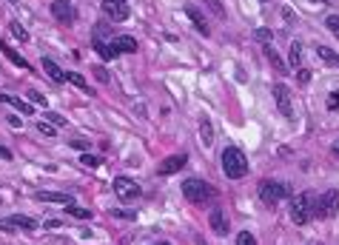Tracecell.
Listing matches in <instances>:
<instances>
[{
    "label": "cell",
    "mask_w": 339,
    "mask_h": 245,
    "mask_svg": "<svg viewBox=\"0 0 339 245\" xmlns=\"http://www.w3.org/2000/svg\"><path fill=\"white\" fill-rule=\"evenodd\" d=\"M291 188L282 183H277V180H262L260 183V200L265 202V205H277L279 200H285V197H291Z\"/></svg>",
    "instance_id": "cell-4"
},
{
    "label": "cell",
    "mask_w": 339,
    "mask_h": 245,
    "mask_svg": "<svg viewBox=\"0 0 339 245\" xmlns=\"http://www.w3.org/2000/svg\"><path fill=\"white\" fill-rule=\"evenodd\" d=\"M254 37H257L260 43H268L271 37H274V32H271V29H257V32H254Z\"/></svg>",
    "instance_id": "cell-28"
},
{
    "label": "cell",
    "mask_w": 339,
    "mask_h": 245,
    "mask_svg": "<svg viewBox=\"0 0 339 245\" xmlns=\"http://www.w3.org/2000/svg\"><path fill=\"white\" fill-rule=\"evenodd\" d=\"M66 80H69L71 86H77L80 91L91 94V88H88V83H86V77H83V74H77V71H66Z\"/></svg>",
    "instance_id": "cell-19"
},
{
    "label": "cell",
    "mask_w": 339,
    "mask_h": 245,
    "mask_svg": "<svg viewBox=\"0 0 339 245\" xmlns=\"http://www.w3.org/2000/svg\"><path fill=\"white\" fill-rule=\"evenodd\" d=\"M0 52L6 54V57H9V60H12V63H15V66H20V69H29V63H26V60H23V57H20V54H18V52H15V49H12V46H9V43H3V40H0Z\"/></svg>",
    "instance_id": "cell-17"
},
{
    "label": "cell",
    "mask_w": 339,
    "mask_h": 245,
    "mask_svg": "<svg viewBox=\"0 0 339 245\" xmlns=\"http://www.w3.org/2000/svg\"><path fill=\"white\" fill-rule=\"evenodd\" d=\"M328 108H330V111H336V108H339V91H333V94L328 97Z\"/></svg>",
    "instance_id": "cell-35"
},
{
    "label": "cell",
    "mask_w": 339,
    "mask_h": 245,
    "mask_svg": "<svg viewBox=\"0 0 339 245\" xmlns=\"http://www.w3.org/2000/svg\"><path fill=\"white\" fill-rule=\"evenodd\" d=\"M12 3H15V0H12Z\"/></svg>",
    "instance_id": "cell-43"
},
{
    "label": "cell",
    "mask_w": 339,
    "mask_h": 245,
    "mask_svg": "<svg viewBox=\"0 0 339 245\" xmlns=\"http://www.w3.org/2000/svg\"><path fill=\"white\" fill-rule=\"evenodd\" d=\"M66 208H69L71 217H77V219H91V217H94L88 208H77V205H66Z\"/></svg>",
    "instance_id": "cell-26"
},
{
    "label": "cell",
    "mask_w": 339,
    "mask_h": 245,
    "mask_svg": "<svg viewBox=\"0 0 339 245\" xmlns=\"http://www.w3.org/2000/svg\"><path fill=\"white\" fill-rule=\"evenodd\" d=\"M40 202H60V205H74V197L66 191H40L37 194Z\"/></svg>",
    "instance_id": "cell-11"
},
{
    "label": "cell",
    "mask_w": 339,
    "mask_h": 245,
    "mask_svg": "<svg viewBox=\"0 0 339 245\" xmlns=\"http://www.w3.org/2000/svg\"><path fill=\"white\" fill-rule=\"evenodd\" d=\"M29 100H32V103H37V105H46V97L40 94V91H35V88H29Z\"/></svg>",
    "instance_id": "cell-31"
},
{
    "label": "cell",
    "mask_w": 339,
    "mask_h": 245,
    "mask_svg": "<svg viewBox=\"0 0 339 245\" xmlns=\"http://www.w3.org/2000/svg\"><path fill=\"white\" fill-rule=\"evenodd\" d=\"M205 6H208V9L217 15V18H225V6H222L219 0H205Z\"/></svg>",
    "instance_id": "cell-27"
},
{
    "label": "cell",
    "mask_w": 339,
    "mask_h": 245,
    "mask_svg": "<svg viewBox=\"0 0 339 245\" xmlns=\"http://www.w3.org/2000/svg\"><path fill=\"white\" fill-rule=\"evenodd\" d=\"M183 194H185V200H188V202L202 205V202H208L211 197H214V188H211L208 183L197 180V177H191V180H185V183H183Z\"/></svg>",
    "instance_id": "cell-3"
},
{
    "label": "cell",
    "mask_w": 339,
    "mask_h": 245,
    "mask_svg": "<svg viewBox=\"0 0 339 245\" xmlns=\"http://www.w3.org/2000/svg\"><path fill=\"white\" fill-rule=\"evenodd\" d=\"M0 231H15V225H12V219H0Z\"/></svg>",
    "instance_id": "cell-38"
},
{
    "label": "cell",
    "mask_w": 339,
    "mask_h": 245,
    "mask_svg": "<svg viewBox=\"0 0 339 245\" xmlns=\"http://www.w3.org/2000/svg\"><path fill=\"white\" fill-rule=\"evenodd\" d=\"M80 163H83L86 168H100V166H103V160H100V157H94V154H88V151H83V157H80Z\"/></svg>",
    "instance_id": "cell-25"
},
{
    "label": "cell",
    "mask_w": 339,
    "mask_h": 245,
    "mask_svg": "<svg viewBox=\"0 0 339 245\" xmlns=\"http://www.w3.org/2000/svg\"><path fill=\"white\" fill-rule=\"evenodd\" d=\"M325 26L330 29V35H336V37H339V18H336V15H330V18L325 20Z\"/></svg>",
    "instance_id": "cell-29"
},
{
    "label": "cell",
    "mask_w": 339,
    "mask_h": 245,
    "mask_svg": "<svg viewBox=\"0 0 339 245\" xmlns=\"http://www.w3.org/2000/svg\"><path fill=\"white\" fill-rule=\"evenodd\" d=\"M185 163H188V154H183V151H180V154H171V157H165L163 163L157 166V174H163V177L177 174V171H180Z\"/></svg>",
    "instance_id": "cell-9"
},
{
    "label": "cell",
    "mask_w": 339,
    "mask_h": 245,
    "mask_svg": "<svg viewBox=\"0 0 339 245\" xmlns=\"http://www.w3.org/2000/svg\"><path fill=\"white\" fill-rule=\"evenodd\" d=\"M49 122H54V126H66V120H63L60 114H49Z\"/></svg>",
    "instance_id": "cell-36"
},
{
    "label": "cell",
    "mask_w": 339,
    "mask_h": 245,
    "mask_svg": "<svg viewBox=\"0 0 339 245\" xmlns=\"http://www.w3.org/2000/svg\"><path fill=\"white\" fill-rule=\"evenodd\" d=\"M43 71L54 80V83H66V71H63L54 60H49V57H43Z\"/></svg>",
    "instance_id": "cell-15"
},
{
    "label": "cell",
    "mask_w": 339,
    "mask_h": 245,
    "mask_svg": "<svg viewBox=\"0 0 339 245\" xmlns=\"http://www.w3.org/2000/svg\"><path fill=\"white\" fill-rule=\"evenodd\" d=\"M330 151H333V157H339V140L333 143V149H330Z\"/></svg>",
    "instance_id": "cell-40"
},
{
    "label": "cell",
    "mask_w": 339,
    "mask_h": 245,
    "mask_svg": "<svg viewBox=\"0 0 339 245\" xmlns=\"http://www.w3.org/2000/svg\"><path fill=\"white\" fill-rule=\"evenodd\" d=\"M222 171H225V177H231V180H243L245 174H248V160H245V154L237 146H228L225 151H222Z\"/></svg>",
    "instance_id": "cell-1"
},
{
    "label": "cell",
    "mask_w": 339,
    "mask_h": 245,
    "mask_svg": "<svg viewBox=\"0 0 339 245\" xmlns=\"http://www.w3.org/2000/svg\"><path fill=\"white\" fill-rule=\"evenodd\" d=\"M339 211V191H325L313 200V217L328 219Z\"/></svg>",
    "instance_id": "cell-5"
},
{
    "label": "cell",
    "mask_w": 339,
    "mask_h": 245,
    "mask_svg": "<svg viewBox=\"0 0 339 245\" xmlns=\"http://www.w3.org/2000/svg\"><path fill=\"white\" fill-rule=\"evenodd\" d=\"M316 54H319L328 66H339V54L333 52V49H328V46H316Z\"/></svg>",
    "instance_id": "cell-20"
},
{
    "label": "cell",
    "mask_w": 339,
    "mask_h": 245,
    "mask_svg": "<svg viewBox=\"0 0 339 245\" xmlns=\"http://www.w3.org/2000/svg\"><path fill=\"white\" fill-rule=\"evenodd\" d=\"M94 77L100 80V83H108V80H111V77H108V71H105L103 66H94Z\"/></svg>",
    "instance_id": "cell-32"
},
{
    "label": "cell",
    "mask_w": 339,
    "mask_h": 245,
    "mask_svg": "<svg viewBox=\"0 0 339 245\" xmlns=\"http://www.w3.org/2000/svg\"><path fill=\"white\" fill-rule=\"evenodd\" d=\"M157 245H168V242H157Z\"/></svg>",
    "instance_id": "cell-42"
},
{
    "label": "cell",
    "mask_w": 339,
    "mask_h": 245,
    "mask_svg": "<svg viewBox=\"0 0 339 245\" xmlns=\"http://www.w3.org/2000/svg\"><path fill=\"white\" fill-rule=\"evenodd\" d=\"M9 32H12V35H15V37H18L20 43H26V40H29V32H26V29H23V26H20L18 20H12V23H9Z\"/></svg>",
    "instance_id": "cell-24"
},
{
    "label": "cell",
    "mask_w": 339,
    "mask_h": 245,
    "mask_svg": "<svg viewBox=\"0 0 339 245\" xmlns=\"http://www.w3.org/2000/svg\"><path fill=\"white\" fill-rule=\"evenodd\" d=\"M0 103H12V105H15V108H18L20 114H26V117H29V114H32V111H35V108H32V105H29V103H23V100H20V97H9V94H0Z\"/></svg>",
    "instance_id": "cell-18"
},
{
    "label": "cell",
    "mask_w": 339,
    "mask_h": 245,
    "mask_svg": "<svg viewBox=\"0 0 339 245\" xmlns=\"http://www.w3.org/2000/svg\"><path fill=\"white\" fill-rule=\"evenodd\" d=\"M200 140H202V146H205V149L214 143V126H211L208 117H202V120H200Z\"/></svg>",
    "instance_id": "cell-16"
},
{
    "label": "cell",
    "mask_w": 339,
    "mask_h": 245,
    "mask_svg": "<svg viewBox=\"0 0 339 245\" xmlns=\"http://www.w3.org/2000/svg\"><path fill=\"white\" fill-rule=\"evenodd\" d=\"M311 3H330V0H311Z\"/></svg>",
    "instance_id": "cell-41"
},
{
    "label": "cell",
    "mask_w": 339,
    "mask_h": 245,
    "mask_svg": "<svg viewBox=\"0 0 339 245\" xmlns=\"http://www.w3.org/2000/svg\"><path fill=\"white\" fill-rule=\"evenodd\" d=\"M114 194L120 197L123 202H134V200H140V185L134 183V180H129V177H117L114 180Z\"/></svg>",
    "instance_id": "cell-6"
},
{
    "label": "cell",
    "mask_w": 339,
    "mask_h": 245,
    "mask_svg": "<svg viewBox=\"0 0 339 245\" xmlns=\"http://www.w3.org/2000/svg\"><path fill=\"white\" fill-rule=\"evenodd\" d=\"M9 219H12V225H15V228H26V231H35V228H37V222H35V219L20 217V214H15V217H9Z\"/></svg>",
    "instance_id": "cell-22"
},
{
    "label": "cell",
    "mask_w": 339,
    "mask_h": 245,
    "mask_svg": "<svg viewBox=\"0 0 339 245\" xmlns=\"http://www.w3.org/2000/svg\"><path fill=\"white\" fill-rule=\"evenodd\" d=\"M274 100H277V108L282 117H294V103H291V88L285 83H274Z\"/></svg>",
    "instance_id": "cell-7"
},
{
    "label": "cell",
    "mask_w": 339,
    "mask_h": 245,
    "mask_svg": "<svg viewBox=\"0 0 339 245\" xmlns=\"http://www.w3.org/2000/svg\"><path fill=\"white\" fill-rule=\"evenodd\" d=\"M0 157H3V160H12V154H9L6 149H3V146H0Z\"/></svg>",
    "instance_id": "cell-39"
},
{
    "label": "cell",
    "mask_w": 339,
    "mask_h": 245,
    "mask_svg": "<svg viewBox=\"0 0 339 245\" xmlns=\"http://www.w3.org/2000/svg\"><path fill=\"white\" fill-rule=\"evenodd\" d=\"M313 217V194L302 191L291 200V222L294 225H305Z\"/></svg>",
    "instance_id": "cell-2"
},
{
    "label": "cell",
    "mask_w": 339,
    "mask_h": 245,
    "mask_svg": "<svg viewBox=\"0 0 339 245\" xmlns=\"http://www.w3.org/2000/svg\"><path fill=\"white\" fill-rule=\"evenodd\" d=\"M288 63H291V66H299V63H302V46H299V43H291V52H288Z\"/></svg>",
    "instance_id": "cell-23"
},
{
    "label": "cell",
    "mask_w": 339,
    "mask_h": 245,
    "mask_svg": "<svg viewBox=\"0 0 339 245\" xmlns=\"http://www.w3.org/2000/svg\"><path fill=\"white\" fill-rule=\"evenodd\" d=\"M296 80H299L302 86H308V83H311V71H308V69H299V71H296Z\"/></svg>",
    "instance_id": "cell-33"
},
{
    "label": "cell",
    "mask_w": 339,
    "mask_h": 245,
    "mask_svg": "<svg viewBox=\"0 0 339 245\" xmlns=\"http://www.w3.org/2000/svg\"><path fill=\"white\" fill-rule=\"evenodd\" d=\"M103 12L114 23H123V20H129V6H126V0H103Z\"/></svg>",
    "instance_id": "cell-8"
},
{
    "label": "cell",
    "mask_w": 339,
    "mask_h": 245,
    "mask_svg": "<svg viewBox=\"0 0 339 245\" xmlns=\"http://www.w3.org/2000/svg\"><path fill=\"white\" fill-rule=\"evenodd\" d=\"M37 132L43 137H54V126H46V122H37Z\"/></svg>",
    "instance_id": "cell-34"
},
{
    "label": "cell",
    "mask_w": 339,
    "mask_h": 245,
    "mask_svg": "<svg viewBox=\"0 0 339 245\" xmlns=\"http://www.w3.org/2000/svg\"><path fill=\"white\" fill-rule=\"evenodd\" d=\"M265 60H268L271 66H274V69L279 71V74H285V63L279 60V54L274 52V49H271V46H265Z\"/></svg>",
    "instance_id": "cell-21"
},
{
    "label": "cell",
    "mask_w": 339,
    "mask_h": 245,
    "mask_svg": "<svg viewBox=\"0 0 339 245\" xmlns=\"http://www.w3.org/2000/svg\"><path fill=\"white\" fill-rule=\"evenodd\" d=\"M52 15H54V20H60V23H71V20H74V12H71V6L66 0H54Z\"/></svg>",
    "instance_id": "cell-12"
},
{
    "label": "cell",
    "mask_w": 339,
    "mask_h": 245,
    "mask_svg": "<svg viewBox=\"0 0 339 245\" xmlns=\"http://www.w3.org/2000/svg\"><path fill=\"white\" fill-rule=\"evenodd\" d=\"M208 222H211V228H214L219 236L228 234V217L222 214V211H211V214H208Z\"/></svg>",
    "instance_id": "cell-14"
},
{
    "label": "cell",
    "mask_w": 339,
    "mask_h": 245,
    "mask_svg": "<svg viewBox=\"0 0 339 245\" xmlns=\"http://www.w3.org/2000/svg\"><path fill=\"white\" fill-rule=\"evenodd\" d=\"M108 52H111V60H114V57H120V54H126V52L131 54V52H137V40H134V37H126V35L111 37Z\"/></svg>",
    "instance_id": "cell-10"
},
{
    "label": "cell",
    "mask_w": 339,
    "mask_h": 245,
    "mask_svg": "<svg viewBox=\"0 0 339 245\" xmlns=\"http://www.w3.org/2000/svg\"><path fill=\"white\" fill-rule=\"evenodd\" d=\"M185 15L191 18V23L197 26V32H200L202 37H208V35H211V32H208V23H205V18L200 15V9H197V6H191V3H188V6H185Z\"/></svg>",
    "instance_id": "cell-13"
},
{
    "label": "cell",
    "mask_w": 339,
    "mask_h": 245,
    "mask_svg": "<svg viewBox=\"0 0 339 245\" xmlns=\"http://www.w3.org/2000/svg\"><path fill=\"white\" fill-rule=\"evenodd\" d=\"M71 149H77V151H88V143H83V140H74V143H71Z\"/></svg>",
    "instance_id": "cell-37"
},
{
    "label": "cell",
    "mask_w": 339,
    "mask_h": 245,
    "mask_svg": "<svg viewBox=\"0 0 339 245\" xmlns=\"http://www.w3.org/2000/svg\"><path fill=\"white\" fill-rule=\"evenodd\" d=\"M237 245H257V239H254V234H248V231H243V234L237 236Z\"/></svg>",
    "instance_id": "cell-30"
}]
</instances>
